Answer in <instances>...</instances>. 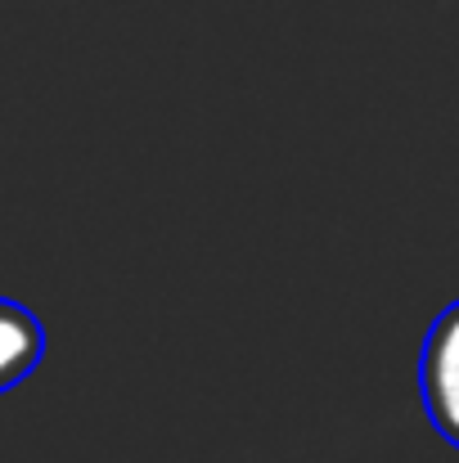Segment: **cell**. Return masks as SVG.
<instances>
[{
  "mask_svg": "<svg viewBox=\"0 0 459 463\" xmlns=\"http://www.w3.org/2000/svg\"><path fill=\"white\" fill-rule=\"evenodd\" d=\"M424 396L442 432L459 437V307H451L424 351Z\"/></svg>",
  "mask_w": 459,
  "mask_h": 463,
  "instance_id": "cell-1",
  "label": "cell"
},
{
  "mask_svg": "<svg viewBox=\"0 0 459 463\" xmlns=\"http://www.w3.org/2000/svg\"><path fill=\"white\" fill-rule=\"evenodd\" d=\"M41 355V328L32 324V315L18 307L0 302V392L14 387Z\"/></svg>",
  "mask_w": 459,
  "mask_h": 463,
  "instance_id": "cell-2",
  "label": "cell"
}]
</instances>
